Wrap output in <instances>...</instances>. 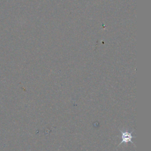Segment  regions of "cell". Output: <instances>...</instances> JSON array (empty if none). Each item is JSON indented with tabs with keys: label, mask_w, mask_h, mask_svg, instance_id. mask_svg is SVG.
Listing matches in <instances>:
<instances>
[{
	"label": "cell",
	"mask_w": 151,
	"mask_h": 151,
	"mask_svg": "<svg viewBox=\"0 0 151 151\" xmlns=\"http://www.w3.org/2000/svg\"><path fill=\"white\" fill-rule=\"evenodd\" d=\"M121 133H122V142L120 143L119 145L122 144V143H128V142H131L133 145H134V143L132 141V139L134 137H136V136H132V132H123L122 130H120Z\"/></svg>",
	"instance_id": "cell-1"
}]
</instances>
